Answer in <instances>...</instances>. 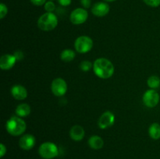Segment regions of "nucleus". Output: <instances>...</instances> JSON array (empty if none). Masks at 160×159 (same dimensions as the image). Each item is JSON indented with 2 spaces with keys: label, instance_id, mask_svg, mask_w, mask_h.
Returning <instances> with one entry per match:
<instances>
[{
  "label": "nucleus",
  "instance_id": "nucleus-1",
  "mask_svg": "<svg viewBox=\"0 0 160 159\" xmlns=\"http://www.w3.org/2000/svg\"><path fill=\"white\" fill-rule=\"evenodd\" d=\"M93 70L95 74L101 79H109L114 73V65L106 58H98L94 62Z\"/></svg>",
  "mask_w": 160,
  "mask_h": 159
},
{
  "label": "nucleus",
  "instance_id": "nucleus-2",
  "mask_svg": "<svg viewBox=\"0 0 160 159\" xmlns=\"http://www.w3.org/2000/svg\"><path fill=\"white\" fill-rule=\"evenodd\" d=\"M6 131L13 137L23 135L27 129V125L24 120L19 116H12L7 120L6 123Z\"/></svg>",
  "mask_w": 160,
  "mask_h": 159
},
{
  "label": "nucleus",
  "instance_id": "nucleus-3",
  "mask_svg": "<svg viewBox=\"0 0 160 159\" xmlns=\"http://www.w3.org/2000/svg\"><path fill=\"white\" fill-rule=\"evenodd\" d=\"M38 27L43 31H51L58 25V18L53 12H45L38 20Z\"/></svg>",
  "mask_w": 160,
  "mask_h": 159
},
{
  "label": "nucleus",
  "instance_id": "nucleus-4",
  "mask_svg": "<svg viewBox=\"0 0 160 159\" xmlns=\"http://www.w3.org/2000/svg\"><path fill=\"white\" fill-rule=\"evenodd\" d=\"M39 155L44 159H52L59 154V148L52 142H45L38 148Z\"/></svg>",
  "mask_w": 160,
  "mask_h": 159
},
{
  "label": "nucleus",
  "instance_id": "nucleus-5",
  "mask_svg": "<svg viewBox=\"0 0 160 159\" xmlns=\"http://www.w3.org/2000/svg\"><path fill=\"white\" fill-rule=\"evenodd\" d=\"M92 48H93V41L88 36H80L75 40L74 48L78 52L84 54L90 51Z\"/></svg>",
  "mask_w": 160,
  "mask_h": 159
},
{
  "label": "nucleus",
  "instance_id": "nucleus-6",
  "mask_svg": "<svg viewBox=\"0 0 160 159\" xmlns=\"http://www.w3.org/2000/svg\"><path fill=\"white\" fill-rule=\"evenodd\" d=\"M88 18V12L84 8H77L70 13V21L74 25H81L85 23Z\"/></svg>",
  "mask_w": 160,
  "mask_h": 159
},
{
  "label": "nucleus",
  "instance_id": "nucleus-7",
  "mask_svg": "<svg viewBox=\"0 0 160 159\" xmlns=\"http://www.w3.org/2000/svg\"><path fill=\"white\" fill-rule=\"evenodd\" d=\"M67 84L62 78H56L51 84V90L53 94L56 97H62L67 92Z\"/></svg>",
  "mask_w": 160,
  "mask_h": 159
},
{
  "label": "nucleus",
  "instance_id": "nucleus-8",
  "mask_svg": "<svg viewBox=\"0 0 160 159\" xmlns=\"http://www.w3.org/2000/svg\"><path fill=\"white\" fill-rule=\"evenodd\" d=\"M143 103L148 108H154L159 104V94L153 89L148 90L143 95Z\"/></svg>",
  "mask_w": 160,
  "mask_h": 159
},
{
  "label": "nucleus",
  "instance_id": "nucleus-9",
  "mask_svg": "<svg viewBox=\"0 0 160 159\" xmlns=\"http://www.w3.org/2000/svg\"><path fill=\"white\" fill-rule=\"evenodd\" d=\"M115 123V115L112 112L106 111L100 116L98 121V127L102 129L111 127Z\"/></svg>",
  "mask_w": 160,
  "mask_h": 159
},
{
  "label": "nucleus",
  "instance_id": "nucleus-10",
  "mask_svg": "<svg viewBox=\"0 0 160 159\" xmlns=\"http://www.w3.org/2000/svg\"><path fill=\"white\" fill-rule=\"evenodd\" d=\"M110 8L106 2H98L95 3L92 7V12L93 15L98 17H103L109 12Z\"/></svg>",
  "mask_w": 160,
  "mask_h": 159
},
{
  "label": "nucleus",
  "instance_id": "nucleus-11",
  "mask_svg": "<svg viewBox=\"0 0 160 159\" xmlns=\"http://www.w3.org/2000/svg\"><path fill=\"white\" fill-rule=\"evenodd\" d=\"M36 143L35 137L31 134H24L19 140V146L22 150L30 151L34 147Z\"/></svg>",
  "mask_w": 160,
  "mask_h": 159
},
{
  "label": "nucleus",
  "instance_id": "nucleus-12",
  "mask_svg": "<svg viewBox=\"0 0 160 159\" xmlns=\"http://www.w3.org/2000/svg\"><path fill=\"white\" fill-rule=\"evenodd\" d=\"M17 59L13 55L5 54L0 58V68L2 70H9L15 65Z\"/></svg>",
  "mask_w": 160,
  "mask_h": 159
},
{
  "label": "nucleus",
  "instance_id": "nucleus-13",
  "mask_svg": "<svg viewBox=\"0 0 160 159\" xmlns=\"http://www.w3.org/2000/svg\"><path fill=\"white\" fill-rule=\"evenodd\" d=\"M11 94L16 100H24L28 97V90L23 86L16 84L11 88Z\"/></svg>",
  "mask_w": 160,
  "mask_h": 159
},
{
  "label": "nucleus",
  "instance_id": "nucleus-14",
  "mask_svg": "<svg viewBox=\"0 0 160 159\" xmlns=\"http://www.w3.org/2000/svg\"><path fill=\"white\" fill-rule=\"evenodd\" d=\"M85 135L84 128L79 125H75L72 126L70 130V137L74 141H81L83 140Z\"/></svg>",
  "mask_w": 160,
  "mask_h": 159
},
{
  "label": "nucleus",
  "instance_id": "nucleus-15",
  "mask_svg": "<svg viewBox=\"0 0 160 159\" xmlns=\"http://www.w3.org/2000/svg\"><path fill=\"white\" fill-rule=\"evenodd\" d=\"M88 143L92 149L99 150L102 148L103 145H104V141H103L102 138L100 137L99 136L94 135L88 139Z\"/></svg>",
  "mask_w": 160,
  "mask_h": 159
},
{
  "label": "nucleus",
  "instance_id": "nucleus-16",
  "mask_svg": "<svg viewBox=\"0 0 160 159\" xmlns=\"http://www.w3.org/2000/svg\"><path fill=\"white\" fill-rule=\"evenodd\" d=\"M15 112L17 116L20 117V118H24V117L28 116L31 114V109L29 104L23 103V104H20L17 106Z\"/></svg>",
  "mask_w": 160,
  "mask_h": 159
},
{
  "label": "nucleus",
  "instance_id": "nucleus-17",
  "mask_svg": "<svg viewBox=\"0 0 160 159\" xmlns=\"http://www.w3.org/2000/svg\"><path fill=\"white\" fill-rule=\"evenodd\" d=\"M148 134L153 140H159L160 138V125L159 123H154L150 126Z\"/></svg>",
  "mask_w": 160,
  "mask_h": 159
},
{
  "label": "nucleus",
  "instance_id": "nucleus-18",
  "mask_svg": "<svg viewBox=\"0 0 160 159\" xmlns=\"http://www.w3.org/2000/svg\"><path fill=\"white\" fill-rule=\"evenodd\" d=\"M76 57L74 51L71 49H65L61 52L60 59L61 60L65 62H72Z\"/></svg>",
  "mask_w": 160,
  "mask_h": 159
},
{
  "label": "nucleus",
  "instance_id": "nucleus-19",
  "mask_svg": "<svg viewBox=\"0 0 160 159\" xmlns=\"http://www.w3.org/2000/svg\"><path fill=\"white\" fill-rule=\"evenodd\" d=\"M147 84L151 89H157L160 87V78L157 76H151L147 80Z\"/></svg>",
  "mask_w": 160,
  "mask_h": 159
},
{
  "label": "nucleus",
  "instance_id": "nucleus-20",
  "mask_svg": "<svg viewBox=\"0 0 160 159\" xmlns=\"http://www.w3.org/2000/svg\"><path fill=\"white\" fill-rule=\"evenodd\" d=\"M92 68H93V64H92L90 61L84 60L83 62H81V64H80V69L84 72L89 71Z\"/></svg>",
  "mask_w": 160,
  "mask_h": 159
},
{
  "label": "nucleus",
  "instance_id": "nucleus-21",
  "mask_svg": "<svg viewBox=\"0 0 160 159\" xmlns=\"http://www.w3.org/2000/svg\"><path fill=\"white\" fill-rule=\"evenodd\" d=\"M44 7L47 12H53V11H55L56 9V5L52 1L50 0V1L46 2V3L44 5Z\"/></svg>",
  "mask_w": 160,
  "mask_h": 159
},
{
  "label": "nucleus",
  "instance_id": "nucleus-22",
  "mask_svg": "<svg viewBox=\"0 0 160 159\" xmlns=\"http://www.w3.org/2000/svg\"><path fill=\"white\" fill-rule=\"evenodd\" d=\"M147 6L156 8L160 6V0H142Z\"/></svg>",
  "mask_w": 160,
  "mask_h": 159
},
{
  "label": "nucleus",
  "instance_id": "nucleus-23",
  "mask_svg": "<svg viewBox=\"0 0 160 159\" xmlns=\"http://www.w3.org/2000/svg\"><path fill=\"white\" fill-rule=\"evenodd\" d=\"M8 13V8L4 3L0 4V19H3Z\"/></svg>",
  "mask_w": 160,
  "mask_h": 159
},
{
  "label": "nucleus",
  "instance_id": "nucleus-24",
  "mask_svg": "<svg viewBox=\"0 0 160 159\" xmlns=\"http://www.w3.org/2000/svg\"><path fill=\"white\" fill-rule=\"evenodd\" d=\"M13 55L15 56V58L17 59V61H21L22 59L24 58V55H23V53L20 50H17V51H16L15 52H14Z\"/></svg>",
  "mask_w": 160,
  "mask_h": 159
},
{
  "label": "nucleus",
  "instance_id": "nucleus-25",
  "mask_svg": "<svg viewBox=\"0 0 160 159\" xmlns=\"http://www.w3.org/2000/svg\"><path fill=\"white\" fill-rule=\"evenodd\" d=\"M33 5L36 6H42L46 3L47 0H30Z\"/></svg>",
  "mask_w": 160,
  "mask_h": 159
},
{
  "label": "nucleus",
  "instance_id": "nucleus-26",
  "mask_svg": "<svg viewBox=\"0 0 160 159\" xmlns=\"http://www.w3.org/2000/svg\"><path fill=\"white\" fill-rule=\"evenodd\" d=\"M80 2H81V4L82 5L84 9H88L91 7L92 0H80Z\"/></svg>",
  "mask_w": 160,
  "mask_h": 159
},
{
  "label": "nucleus",
  "instance_id": "nucleus-27",
  "mask_svg": "<svg viewBox=\"0 0 160 159\" xmlns=\"http://www.w3.org/2000/svg\"><path fill=\"white\" fill-rule=\"evenodd\" d=\"M59 4L62 6H68L71 4L72 0H57Z\"/></svg>",
  "mask_w": 160,
  "mask_h": 159
},
{
  "label": "nucleus",
  "instance_id": "nucleus-28",
  "mask_svg": "<svg viewBox=\"0 0 160 159\" xmlns=\"http://www.w3.org/2000/svg\"><path fill=\"white\" fill-rule=\"evenodd\" d=\"M6 153V147L3 143L0 144V157H2Z\"/></svg>",
  "mask_w": 160,
  "mask_h": 159
},
{
  "label": "nucleus",
  "instance_id": "nucleus-29",
  "mask_svg": "<svg viewBox=\"0 0 160 159\" xmlns=\"http://www.w3.org/2000/svg\"><path fill=\"white\" fill-rule=\"evenodd\" d=\"M103 1L107 2H115L117 1V0H103Z\"/></svg>",
  "mask_w": 160,
  "mask_h": 159
}]
</instances>
